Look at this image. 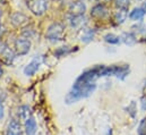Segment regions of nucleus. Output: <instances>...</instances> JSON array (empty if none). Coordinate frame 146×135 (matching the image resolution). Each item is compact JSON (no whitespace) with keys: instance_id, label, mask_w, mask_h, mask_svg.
I'll list each match as a JSON object with an SVG mask.
<instances>
[{"instance_id":"obj_1","label":"nucleus","mask_w":146,"mask_h":135,"mask_svg":"<svg viewBox=\"0 0 146 135\" xmlns=\"http://www.w3.org/2000/svg\"><path fill=\"white\" fill-rule=\"evenodd\" d=\"M96 89V84L92 83V84H80V83H74L72 91L66 96V102L68 104L77 102L80 99L87 98L90 97Z\"/></svg>"},{"instance_id":"obj_14","label":"nucleus","mask_w":146,"mask_h":135,"mask_svg":"<svg viewBox=\"0 0 146 135\" xmlns=\"http://www.w3.org/2000/svg\"><path fill=\"white\" fill-rule=\"evenodd\" d=\"M145 11L143 10V8H135L133 9V11H130L129 14V18L133 21H141L144 18Z\"/></svg>"},{"instance_id":"obj_7","label":"nucleus","mask_w":146,"mask_h":135,"mask_svg":"<svg viewBox=\"0 0 146 135\" xmlns=\"http://www.w3.org/2000/svg\"><path fill=\"white\" fill-rule=\"evenodd\" d=\"M108 15V8L103 5V3H99L96 6H94L91 10V16L98 19H102Z\"/></svg>"},{"instance_id":"obj_6","label":"nucleus","mask_w":146,"mask_h":135,"mask_svg":"<svg viewBox=\"0 0 146 135\" xmlns=\"http://www.w3.org/2000/svg\"><path fill=\"white\" fill-rule=\"evenodd\" d=\"M11 24L16 27H23L29 23L27 16H25L23 13H14L10 17Z\"/></svg>"},{"instance_id":"obj_8","label":"nucleus","mask_w":146,"mask_h":135,"mask_svg":"<svg viewBox=\"0 0 146 135\" xmlns=\"http://www.w3.org/2000/svg\"><path fill=\"white\" fill-rule=\"evenodd\" d=\"M40 66H41V60L38 58H34L32 61H30L25 66V68H24V74L26 76H33L37 70H38Z\"/></svg>"},{"instance_id":"obj_9","label":"nucleus","mask_w":146,"mask_h":135,"mask_svg":"<svg viewBox=\"0 0 146 135\" xmlns=\"http://www.w3.org/2000/svg\"><path fill=\"white\" fill-rule=\"evenodd\" d=\"M6 135H21V124L16 119H11L8 124Z\"/></svg>"},{"instance_id":"obj_2","label":"nucleus","mask_w":146,"mask_h":135,"mask_svg":"<svg viewBox=\"0 0 146 135\" xmlns=\"http://www.w3.org/2000/svg\"><path fill=\"white\" fill-rule=\"evenodd\" d=\"M64 34H65V26L61 24V23H52L48 30H46V33L45 36L49 41L51 42H56V41H60L62 40L64 37Z\"/></svg>"},{"instance_id":"obj_15","label":"nucleus","mask_w":146,"mask_h":135,"mask_svg":"<svg viewBox=\"0 0 146 135\" xmlns=\"http://www.w3.org/2000/svg\"><path fill=\"white\" fill-rule=\"evenodd\" d=\"M94 34H95V31H93V30H90V29L84 30V31L82 32V35H80V40H82L83 42H85V43H88L90 41L93 40Z\"/></svg>"},{"instance_id":"obj_25","label":"nucleus","mask_w":146,"mask_h":135,"mask_svg":"<svg viewBox=\"0 0 146 135\" xmlns=\"http://www.w3.org/2000/svg\"><path fill=\"white\" fill-rule=\"evenodd\" d=\"M6 99V93H3V92H0V103Z\"/></svg>"},{"instance_id":"obj_10","label":"nucleus","mask_w":146,"mask_h":135,"mask_svg":"<svg viewBox=\"0 0 146 135\" xmlns=\"http://www.w3.org/2000/svg\"><path fill=\"white\" fill-rule=\"evenodd\" d=\"M15 58V55L13 52V50H10L9 48H5L2 51H1V60L6 64V65H10L13 63Z\"/></svg>"},{"instance_id":"obj_3","label":"nucleus","mask_w":146,"mask_h":135,"mask_svg":"<svg viewBox=\"0 0 146 135\" xmlns=\"http://www.w3.org/2000/svg\"><path fill=\"white\" fill-rule=\"evenodd\" d=\"M26 5L36 16H42L48 9V0H26Z\"/></svg>"},{"instance_id":"obj_22","label":"nucleus","mask_w":146,"mask_h":135,"mask_svg":"<svg viewBox=\"0 0 146 135\" xmlns=\"http://www.w3.org/2000/svg\"><path fill=\"white\" fill-rule=\"evenodd\" d=\"M136 104H135V102L133 101L129 106H128V112L133 116V117H135V115H136Z\"/></svg>"},{"instance_id":"obj_19","label":"nucleus","mask_w":146,"mask_h":135,"mask_svg":"<svg viewBox=\"0 0 146 135\" xmlns=\"http://www.w3.org/2000/svg\"><path fill=\"white\" fill-rule=\"evenodd\" d=\"M114 2H115V6H117L118 8L128 9V6H129L130 0H114Z\"/></svg>"},{"instance_id":"obj_12","label":"nucleus","mask_w":146,"mask_h":135,"mask_svg":"<svg viewBox=\"0 0 146 135\" xmlns=\"http://www.w3.org/2000/svg\"><path fill=\"white\" fill-rule=\"evenodd\" d=\"M127 16H128L127 9L119 8V9L115 11V14H114V21H115L118 24H121V23H123V22L126 21Z\"/></svg>"},{"instance_id":"obj_18","label":"nucleus","mask_w":146,"mask_h":135,"mask_svg":"<svg viewBox=\"0 0 146 135\" xmlns=\"http://www.w3.org/2000/svg\"><path fill=\"white\" fill-rule=\"evenodd\" d=\"M104 41L110 43V44H118V43H120L121 39H120L118 35H115V34L108 33L104 35Z\"/></svg>"},{"instance_id":"obj_20","label":"nucleus","mask_w":146,"mask_h":135,"mask_svg":"<svg viewBox=\"0 0 146 135\" xmlns=\"http://www.w3.org/2000/svg\"><path fill=\"white\" fill-rule=\"evenodd\" d=\"M138 135H146V118H144L138 126Z\"/></svg>"},{"instance_id":"obj_24","label":"nucleus","mask_w":146,"mask_h":135,"mask_svg":"<svg viewBox=\"0 0 146 135\" xmlns=\"http://www.w3.org/2000/svg\"><path fill=\"white\" fill-rule=\"evenodd\" d=\"M3 115H5V108H3L2 103H0V119L3 118Z\"/></svg>"},{"instance_id":"obj_27","label":"nucleus","mask_w":146,"mask_h":135,"mask_svg":"<svg viewBox=\"0 0 146 135\" xmlns=\"http://www.w3.org/2000/svg\"><path fill=\"white\" fill-rule=\"evenodd\" d=\"M2 74V70H1V67H0V75Z\"/></svg>"},{"instance_id":"obj_16","label":"nucleus","mask_w":146,"mask_h":135,"mask_svg":"<svg viewBox=\"0 0 146 135\" xmlns=\"http://www.w3.org/2000/svg\"><path fill=\"white\" fill-rule=\"evenodd\" d=\"M69 23H70L72 27H78L85 23V18H84V16H70Z\"/></svg>"},{"instance_id":"obj_5","label":"nucleus","mask_w":146,"mask_h":135,"mask_svg":"<svg viewBox=\"0 0 146 135\" xmlns=\"http://www.w3.org/2000/svg\"><path fill=\"white\" fill-rule=\"evenodd\" d=\"M85 11H86V5L82 0L75 1L69 7V13L72 16H84Z\"/></svg>"},{"instance_id":"obj_23","label":"nucleus","mask_w":146,"mask_h":135,"mask_svg":"<svg viewBox=\"0 0 146 135\" xmlns=\"http://www.w3.org/2000/svg\"><path fill=\"white\" fill-rule=\"evenodd\" d=\"M141 108H142V110L146 111V98H143V99H142V102H141Z\"/></svg>"},{"instance_id":"obj_26","label":"nucleus","mask_w":146,"mask_h":135,"mask_svg":"<svg viewBox=\"0 0 146 135\" xmlns=\"http://www.w3.org/2000/svg\"><path fill=\"white\" fill-rule=\"evenodd\" d=\"M142 8H143V10L146 13V1H144V3H143V6H142Z\"/></svg>"},{"instance_id":"obj_11","label":"nucleus","mask_w":146,"mask_h":135,"mask_svg":"<svg viewBox=\"0 0 146 135\" xmlns=\"http://www.w3.org/2000/svg\"><path fill=\"white\" fill-rule=\"evenodd\" d=\"M36 132V122L34 118H29L25 122V133L27 135H34Z\"/></svg>"},{"instance_id":"obj_4","label":"nucleus","mask_w":146,"mask_h":135,"mask_svg":"<svg viewBox=\"0 0 146 135\" xmlns=\"http://www.w3.org/2000/svg\"><path fill=\"white\" fill-rule=\"evenodd\" d=\"M31 41L26 37H21V39H17L15 41V44H14V48H15V51L17 55L19 56H24L26 53H29V51L31 50Z\"/></svg>"},{"instance_id":"obj_17","label":"nucleus","mask_w":146,"mask_h":135,"mask_svg":"<svg viewBox=\"0 0 146 135\" xmlns=\"http://www.w3.org/2000/svg\"><path fill=\"white\" fill-rule=\"evenodd\" d=\"M127 45H133V44H135V42H136V37H135V35L133 33H123L121 35V37H120Z\"/></svg>"},{"instance_id":"obj_13","label":"nucleus","mask_w":146,"mask_h":135,"mask_svg":"<svg viewBox=\"0 0 146 135\" xmlns=\"http://www.w3.org/2000/svg\"><path fill=\"white\" fill-rule=\"evenodd\" d=\"M17 115L21 119L23 120H27L31 116V108L29 106H21L18 108V111H17Z\"/></svg>"},{"instance_id":"obj_21","label":"nucleus","mask_w":146,"mask_h":135,"mask_svg":"<svg viewBox=\"0 0 146 135\" xmlns=\"http://www.w3.org/2000/svg\"><path fill=\"white\" fill-rule=\"evenodd\" d=\"M68 52H69V50H68L67 47H61V48H59L58 50L54 51V55H56L57 57H61V56H64V55H66V53H68Z\"/></svg>"}]
</instances>
